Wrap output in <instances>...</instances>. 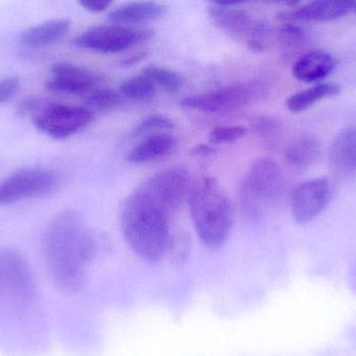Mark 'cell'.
<instances>
[{
	"mask_svg": "<svg viewBox=\"0 0 356 356\" xmlns=\"http://www.w3.org/2000/svg\"><path fill=\"white\" fill-rule=\"evenodd\" d=\"M99 250L97 240L76 210L58 213L43 240L48 275L60 292L75 294L85 282L86 267Z\"/></svg>",
	"mask_w": 356,
	"mask_h": 356,
	"instance_id": "1",
	"label": "cell"
},
{
	"mask_svg": "<svg viewBox=\"0 0 356 356\" xmlns=\"http://www.w3.org/2000/svg\"><path fill=\"white\" fill-rule=\"evenodd\" d=\"M172 217L164 207L138 188L121 208V230L125 242L143 261L160 263L170 244Z\"/></svg>",
	"mask_w": 356,
	"mask_h": 356,
	"instance_id": "2",
	"label": "cell"
},
{
	"mask_svg": "<svg viewBox=\"0 0 356 356\" xmlns=\"http://www.w3.org/2000/svg\"><path fill=\"white\" fill-rule=\"evenodd\" d=\"M191 219L199 240L207 248L224 246L234 226V210L226 192L213 178L205 177L191 185Z\"/></svg>",
	"mask_w": 356,
	"mask_h": 356,
	"instance_id": "3",
	"label": "cell"
},
{
	"mask_svg": "<svg viewBox=\"0 0 356 356\" xmlns=\"http://www.w3.org/2000/svg\"><path fill=\"white\" fill-rule=\"evenodd\" d=\"M18 111L21 115H31L37 129L58 140L83 131L94 119L93 111L88 108L58 104L44 98H26Z\"/></svg>",
	"mask_w": 356,
	"mask_h": 356,
	"instance_id": "4",
	"label": "cell"
},
{
	"mask_svg": "<svg viewBox=\"0 0 356 356\" xmlns=\"http://www.w3.org/2000/svg\"><path fill=\"white\" fill-rule=\"evenodd\" d=\"M284 188L286 179L280 165L272 159H259L249 169L241 187L243 210L251 219H261L268 207L282 198Z\"/></svg>",
	"mask_w": 356,
	"mask_h": 356,
	"instance_id": "5",
	"label": "cell"
},
{
	"mask_svg": "<svg viewBox=\"0 0 356 356\" xmlns=\"http://www.w3.org/2000/svg\"><path fill=\"white\" fill-rule=\"evenodd\" d=\"M207 10L216 26L234 40L246 44L249 49L257 52L267 49L272 39V31L265 21L254 19L248 13L234 6L213 3Z\"/></svg>",
	"mask_w": 356,
	"mask_h": 356,
	"instance_id": "6",
	"label": "cell"
},
{
	"mask_svg": "<svg viewBox=\"0 0 356 356\" xmlns=\"http://www.w3.org/2000/svg\"><path fill=\"white\" fill-rule=\"evenodd\" d=\"M268 93L267 84L252 79L232 84L209 93L188 96L181 100V106L205 113L230 112L250 102L263 100Z\"/></svg>",
	"mask_w": 356,
	"mask_h": 356,
	"instance_id": "7",
	"label": "cell"
},
{
	"mask_svg": "<svg viewBox=\"0 0 356 356\" xmlns=\"http://www.w3.org/2000/svg\"><path fill=\"white\" fill-rule=\"evenodd\" d=\"M62 178L46 167H26L15 171L0 183V206L21 200L48 196L58 189Z\"/></svg>",
	"mask_w": 356,
	"mask_h": 356,
	"instance_id": "8",
	"label": "cell"
},
{
	"mask_svg": "<svg viewBox=\"0 0 356 356\" xmlns=\"http://www.w3.org/2000/svg\"><path fill=\"white\" fill-rule=\"evenodd\" d=\"M152 33L149 29L122 25H97L81 33L74 40V44L83 49L99 54H118L147 41Z\"/></svg>",
	"mask_w": 356,
	"mask_h": 356,
	"instance_id": "9",
	"label": "cell"
},
{
	"mask_svg": "<svg viewBox=\"0 0 356 356\" xmlns=\"http://www.w3.org/2000/svg\"><path fill=\"white\" fill-rule=\"evenodd\" d=\"M139 188L175 217L188 196L190 176L182 167H171L152 176Z\"/></svg>",
	"mask_w": 356,
	"mask_h": 356,
	"instance_id": "10",
	"label": "cell"
},
{
	"mask_svg": "<svg viewBox=\"0 0 356 356\" xmlns=\"http://www.w3.org/2000/svg\"><path fill=\"white\" fill-rule=\"evenodd\" d=\"M332 198V183L327 178H315L302 182L291 194L293 219L299 225L312 223L327 208Z\"/></svg>",
	"mask_w": 356,
	"mask_h": 356,
	"instance_id": "11",
	"label": "cell"
},
{
	"mask_svg": "<svg viewBox=\"0 0 356 356\" xmlns=\"http://www.w3.org/2000/svg\"><path fill=\"white\" fill-rule=\"evenodd\" d=\"M102 81L94 71L72 63H56L51 67L46 88L58 93L87 96Z\"/></svg>",
	"mask_w": 356,
	"mask_h": 356,
	"instance_id": "12",
	"label": "cell"
},
{
	"mask_svg": "<svg viewBox=\"0 0 356 356\" xmlns=\"http://www.w3.org/2000/svg\"><path fill=\"white\" fill-rule=\"evenodd\" d=\"M31 272L20 253L10 249L0 252V284L17 298L29 299L33 295Z\"/></svg>",
	"mask_w": 356,
	"mask_h": 356,
	"instance_id": "13",
	"label": "cell"
},
{
	"mask_svg": "<svg viewBox=\"0 0 356 356\" xmlns=\"http://www.w3.org/2000/svg\"><path fill=\"white\" fill-rule=\"evenodd\" d=\"M330 169L334 175L348 179L356 173V125L337 134L328 150Z\"/></svg>",
	"mask_w": 356,
	"mask_h": 356,
	"instance_id": "14",
	"label": "cell"
},
{
	"mask_svg": "<svg viewBox=\"0 0 356 356\" xmlns=\"http://www.w3.org/2000/svg\"><path fill=\"white\" fill-rule=\"evenodd\" d=\"M337 65L336 58L330 52L311 50L295 61L292 67L293 77L303 83H315L332 75Z\"/></svg>",
	"mask_w": 356,
	"mask_h": 356,
	"instance_id": "15",
	"label": "cell"
},
{
	"mask_svg": "<svg viewBox=\"0 0 356 356\" xmlns=\"http://www.w3.org/2000/svg\"><path fill=\"white\" fill-rule=\"evenodd\" d=\"M353 12V1L327 0V1H312L300 4L289 17L282 18L284 21H314L325 22L337 20Z\"/></svg>",
	"mask_w": 356,
	"mask_h": 356,
	"instance_id": "16",
	"label": "cell"
},
{
	"mask_svg": "<svg viewBox=\"0 0 356 356\" xmlns=\"http://www.w3.org/2000/svg\"><path fill=\"white\" fill-rule=\"evenodd\" d=\"M166 6L156 1H135L123 4L108 14V21L113 24L129 26L156 20L164 16Z\"/></svg>",
	"mask_w": 356,
	"mask_h": 356,
	"instance_id": "17",
	"label": "cell"
},
{
	"mask_svg": "<svg viewBox=\"0 0 356 356\" xmlns=\"http://www.w3.org/2000/svg\"><path fill=\"white\" fill-rule=\"evenodd\" d=\"M177 140L169 134H154L134 146L125 159L131 164H142L163 158L172 152Z\"/></svg>",
	"mask_w": 356,
	"mask_h": 356,
	"instance_id": "18",
	"label": "cell"
},
{
	"mask_svg": "<svg viewBox=\"0 0 356 356\" xmlns=\"http://www.w3.org/2000/svg\"><path fill=\"white\" fill-rule=\"evenodd\" d=\"M70 26L71 22L68 19H52L23 31L21 33V41L29 46L48 45L65 37Z\"/></svg>",
	"mask_w": 356,
	"mask_h": 356,
	"instance_id": "19",
	"label": "cell"
},
{
	"mask_svg": "<svg viewBox=\"0 0 356 356\" xmlns=\"http://www.w3.org/2000/svg\"><path fill=\"white\" fill-rule=\"evenodd\" d=\"M321 156V144L313 136L297 138L286 150L284 158L290 167L307 169L313 167Z\"/></svg>",
	"mask_w": 356,
	"mask_h": 356,
	"instance_id": "20",
	"label": "cell"
},
{
	"mask_svg": "<svg viewBox=\"0 0 356 356\" xmlns=\"http://www.w3.org/2000/svg\"><path fill=\"white\" fill-rule=\"evenodd\" d=\"M341 90L342 89L340 86L337 84H318L292 94L286 100V108L291 112H302L319 102L320 100L338 95L341 93Z\"/></svg>",
	"mask_w": 356,
	"mask_h": 356,
	"instance_id": "21",
	"label": "cell"
},
{
	"mask_svg": "<svg viewBox=\"0 0 356 356\" xmlns=\"http://www.w3.org/2000/svg\"><path fill=\"white\" fill-rule=\"evenodd\" d=\"M277 39L282 49L289 54L302 49L309 41L307 31L292 21H284L278 31Z\"/></svg>",
	"mask_w": 356,
	"mask_h": 356,
	"instance_id": "22",
	"label": "cell"
},
{
	"mask_svg": "<svg viewBox=\"0 0 356 356\" xmlns=\"http://www.w3.org/2000/svg\"><path fill=\"white\" fill-rule=\"evenodd\" d=\"M143 75L147 77L154 85L163 88L170 93L179 91L184 85V79L179 73L164 67L149 65L144 68Z\"/></svg>",
	"mask_w": 356,
	"mask_h": 356,
	"instance_id": "23",
	"label": "cell"
},
{
	"mask_svg": "<svg viewBox=\"0 0 356 356\" xmlns=\"http://www.w3.org/2000/svg\"><path fill=\"white\" fill-rule=\"evenodd\" d=\"M120 92L131 100H148L156 95V86L145 75H137L123 82Z\"/></svg>",
	"mask_w": 356,
	"mask_h": 356,
	"instance_id": "24",
	"label": "cell"
},
{
	"mask_svg": "<svg viewBox=\"0 0 356 356\" xmlns=\"http://www.w3.org/2000/svg\"><path fill=\"white\" fill-rule=\"evenodd\" d=\"M121 94L113 89H97L86 96L89 110H108L121 104Z\"/></svg>",
	"mask_w": 356,
	"mask_h": 356,
	"instance_id": "25",
	"label": "cell"
},
{
	"mask_svg": "<svg viewBox=\"0 0 356 356\" xmlns=\"http://www.w3.org/2000/svg\"><path fill=\"white\" fill-rule=\"evenodd\" d=\"M191 245L190 240L184 234L172 233L170 244H169L167 255L169 256L172 265L177 267H182L186 265L190 256Z\"/></svg>",
	"mask_w": 356,
	"mask_h": 356,
	"instance_id": "26",
	"label": "cell"
},
{
	"mask_svg": "<svg viewBox=\"0 0 356 356\" xmlns=\"http://www.w3.org/2000/svg\"><path fill=\"white\" fill-rule=\"evenodd\" d=\"M253 130L264 139L275 140L282 133V123L272 116H257L252 119Z\"/></svg>",
	"mask_w": 356,
	"mask_h": 356,
	"instance_id": "27",
	"label": "cell"
},
{
	"mask_svg": "<svg viewBox=\"0 0 356 356\" xmlns=\"http://www.w3.org/2000/svg\"><path fill=\"white\" fill-rule=\"evenodd\" d=\"M247 130L240 125H232V127H217L211 130L209 133V141L211 144H228V142L236 141L246 135Z\"/></svg>",
	"mask_w": 356,
	"mask_h": 356,
	"instance_id": "28",
	"label": "cell"
},
{
	"mask_svg": "<svg viewBox=\"0 0 356 356\" xmlns=\"http://www.w3.org/2000/svg\"><path fill=\"white\" fill-rule=\"evenodd\" d=\"M175 127V121L164 115H152L144 119L135 130V135L154 131V130H172Z\"/></svg>",
	"mask_w": 356,
	"mask_h": 356,
	"instance_id": "29",
	"label": "cell"
},
{
	"mask_svg": "<svg viewBox=\"0 0 356 356\" xmlns=\"http://www.w3.org/2000/svg\"><path fill=\"white\" fill-rule=\"evenodd\" d=\"M20 89V79L18 77H4L0 81V104L10 102Z\"/></svg>",
	"mask_w": 356,
	"mask_h": 356,
	"instance_id": "30",
	"label": "cell"
},
{
	"mask_svg": "<svg viewBox=\"0 0 356 356\" xmlns=\"http://www.w3.org/2000/svg\"><path fill=\"white\" fill-rule=\"evenodd\" d=\"M79 4L89 12L100 13L110 8L112 1H108V0H83V1H79Z\"/></svg>",
	"mask_w": 356,
	"mask_h": 356,
	"instance_id": "31",
	"label": "cell"
},
{
	"mask_svg": "<svg viewBox=\"0 0 356 356\" xmlns=\"http://www.w3.org/2000/svg\"><path fill=\"white\" fill-rule=\"evenodd\" d=\"M193 153H194V155H196V156L207 157L213 155V153H215V150H213L211 146H209V144H198V146L194 148Z\"/></svg>",
	"mask_w": 356,
	"mask_h": 356,
	"instance_id": "32",
	"label": "cell"
},
{
	"mask_svg": "<svg viewBox=\"0 0 356 356\" xmlns=\"http://www.w3.org/2000/svg\"><path fill=\"white\" fill-rule=\"evenodd\" d=\"M147 56V54L146 52H140V54H135V56H129V58L124 59V60L121 62V65L123 66H131V65L137 64V63L141 62Z\"/></svg>",
	"mask_w": 356,
	"mask_h": 356,
	"instance_id": "33",
	"label": "cell"
},
{
	"mask_svg": "<svg viewBox=\"0 0 356 356\" xmlns=\"http://www.w3.org/2000/svg\"><path fill=\"white\" fill-rule=\"evenodd\" d=\"M356 15V1H353V12Z\"/></svg>",
	"mask_w": 356,
	"mask_h": 356,
	"instance_id": "34",
	"label": "cell"
}]
</instances>
